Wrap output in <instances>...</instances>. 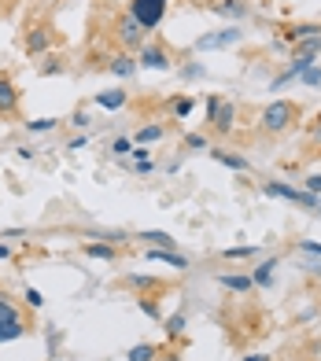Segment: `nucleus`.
Wrapping results in <instances>:
<instances>
[{"label":"nucleus","instance_id":"nucleus-1","mask_svg":"<svg viewBox=\"0 0 321 361\" xmlns=\"http://www.w3.org/2000/svg\"><path fill=\"white\" fill-rule=\"evenodd\" d=\"M296 122H299V104H292V100H274V104H266V111H262V129L269 137L288 133Z\"/></svg>","mask_w":321,"mask_h":361},{"label":"nucleus","instance_id":"nucleus-2","mask_svg":"<svg viewBox=\"0 0 321 361\" xmlns=\"http://www.w3.org/2000/svg\"><path fill=\"white\" fill-rule=\"evenodd\" d=\"M262 192L269 195V200H288V203L307 207V210H317L321 207V195H314L307 188H296V185H288V180H266Z\"/></svg>","mask_w":321,"mask_h":361},{"label":"nucleus","instance_id":"nucleus-3","mask_svg":"<svg viewBox=\"0 0 321 361\" xmlns=\"http://www.w3.org/2000/svg\"><path fill=\"white\" fill-rule=\"evenodd\" d=\"M166 4H170V0H130V15L137 19V26L144 30V34H152V30L163 26Z\"/></svg>","mask_w":321,"mask_h":361},{"label":"nucleus","instance_id":"nucleus-4","mask_svg":"<svg viewBox=\"0 0 321 361\" xmlns=\"http://www.w3.org/2000/svg\"><path fill=\"white\" fill-rule=\"evenodd\" d=\"M244 41V34H240V26L233 23V26H226V30H214V34H203V37H196V52H222V48H233V44H240Z\"/></svg>","mask_w":321,"mask_h":361},{"label":"nucleus","instance_id":"nucleus-5","mask_svg":"<svg viewBox=\"0 0 321 361\" xmlns=\"http://www.w3.org/2000/svg\"><path fill=\"white\" fill-rule=\"evenodd\" d=\"M137 67H144V71H170L174 59H170V52L159 41H144L137 48Z\"/></svg>","mask_w":321,"mask_h":361},{"label":"nucleus","instance_id":"nucleus-6","mask_svg":"<svg viewBox=\"0 0 321 361\" xmlns=\"http://www.w3.org/2000/svg\"><path fill=\"white\" fill-rule=\"evenodd\" d=\"M52 41H56L52 26H48V23H37V26H30V30H26L23 48H26V56H44L48 48H52Z\"/></svg>","mask_w":321,"mask_h":361},{"label":"nucleus","instance_id":"nucleus-7","mask_svg":"<svg viewBox=\"0 0 321 361\" xmlns=\"http://www.w3.org/2000/svg\"><path fill=\"white\" fill-rule=\"evenodd\" d=\"M115 37H119V44H122V48H140V44H144V30L137 26V19H133L130 11L119 15V23H115Z\"/></svg>","mask_w":321,"mask_h":361},{"label":"nucleus","instance_id":"nucleus-8","mask_svg":"<svg viewBox=\"0 0 321 361\" xmlns=\"http://www.w3.org/2000/svg\"><path fill=\"white\" fill-rule=\"evenodd\" d=\"M19 100H23L19 85L8 74H0V118H15L19 114Z\"/></svg>","mask_w":321,"mask_h":361},{"label":"nucleus","instance_id":"nucleus-9","mask_svg":"<svg viewBox=\"0 0 321 361\" xmlns=\"http://www.w3.org/2000/svg\"><path fill=\"white\" fill-rule=\"evenodd\" d=\"M207 8H211L214 15H222V19H233L236 26L244 23L248 15H251V8H248V0H211V4H207Z\"/></svg>","mask_w":321,"mask_h":361},{"label":"nucleus","instance_id":"nucleus-10","mask_svg":"<svg viewBox=\"0 0 321 361\" xmlns=\"http://www.w3.org/2000/svg\"><path fill=\"white\" fill-rule=\"evenodd\" d=\"M211 129L218 137H229L233 129H236V104H229V100H222V107H218V114L211 118Z\"/></svg>","mask_w":321,"mask_h":361},{"label":"nucleus","instance_id":"nucleus-11","mask_svg":"<svg viewBox=\"0 0 321 361\" xmlns=\"http://www.w3.org/2000/svg\"><path fill=\"white\" fill-rule=\"evenodd\" d=\"M207 152H211L214 162H222V166H229V170H236V173H248V170H251V162L240 155V152H229V147H207Z\"/></svg>","mask_w":321,"mask_h":361},{"label":"nucleus","instance_id":"nucleus-12","mask_svg":"<svg viewBox=\"0 0 321 361\" xmlns=\"http://www.w3.org/2000/svg\"><path fill=\"white\" fill-rule=\"evenodd\" d=\"M281 266V258L277 255H269L266 262H259V266L251 269V281H255V288H269L274 284V269Z\"/></svg>","mask_w":321,"mask_h":361},{"label":"nucleus","instance_id":"nucleus-13","mask_svg":"<svg viewBox=\"0 0 321 361\" xmlns=\"http://www.w3.org/2000/svg\"><path fill=\"white\" fill-rule=\"evenodd\" d=\"M137 240L144 243V247L174 251V236H170V233H163V228H144V233H137Z\"/></svg>","mask_w":321,"mask_h":361},{"label":"nucleus","instance_id":"nucleus-14","mask_svg":"<svg viewBox=\"0 0 321 361\" xmlns=\"http://www.w3.org/2000/svg\"><path fill=\"white\" fill-rule=\"evenodd\" d=\"M218 284L226 288V291H236V295H248V291L255 288L251 273H222V276H218Z\"/></svg>","mask_w":321,"mask_h":361},{"label":"nucleus","instance_id":"nucleus-15","mask_svg":"<svg viewBox=\"0 0 321 361\" xmlns=\"http://www.w3.org/2000/svg\"><path fill=\"white\" fill-rule=\"evenodd\" d=\"M317 34H321V23H292V26H284V41H288V44L317 37Z\"/></svg>","mask_w":321,"mask_h":361},{"label":"nucleus","instance_id":"nucleus-16","mask_svg":"<svg viewBox=\"0 0 321 361\" xmlns=\"http://www.w3.org/2000/svg\"><path fill=\"white\" fill-rule=\"evenodd\" d=\"M126 104H130V92H122V89L96 92V107H104V111H122Z\"/></svg>","mask_w":321,"mask_h":361},{"label":"nucleus","instance_id":"nucleus-17","mask_svg":"<svg viewBox=\"0 0 321 361\" xmlns=\"http://www.w3.org/2000/svg\"><path fill=\"white\" fill-rule=\"evenodd\" d=\"M107 71L115 74V78H133L140 67H137V59L133 56H126V52H119V56H111V63H107Z\"/></svg>","mask_w":321,"mask_h":361},{"label":"nucleus","instance_id":"nucleus-18","mask_svg":"<svg viewBox=\"0 0 321 361\" xmlns=\"http://www.w3.org/2000/svg\"><path fill=\"white\" fill-rule=\"evenodd\" d=\"M159 357H163L159 343H137V347H130V354H126V361H159Z\"/></svg>","mask_w":321,"mask_h":361},{"label":"nucleus","instance_id":"nucleus-19","mask_svg":"<svg viewBox=\"0 0 321 361\" xmlns=\"http://www.w3.org/2000/svg\"><path fill=\"white\" fill-rule=\"evenodd\" d=\"M148 258L152 262H166V266H174V269H188V258L185 255H178V251H159V247H148Z\"/></svg>","mask_w":321,"mask_h":361},{"label":"nucleus","instance_id":"nucleus-20","mask_svg":"<svg viewBox=\"0 0 321 361\" xmlns=\"http://www.w3.org/2000/svg\"><path fill=\"white\" fill-rule=\"evenodd\" d=\"M166 137V129L159 126V122H152V126H140L137 129V137H133V144H140V147H148V144H159Z\"/></svg>","mask_w":321,"mask_h":361},{"label":"nucleus","instance_id":"nucleus-21","mask_svg":"<svg viewBox=\"0 0 321 361\" xmlns=\"http://www.w3.org/2000/svg\"><path fill=\"white\" fill-rule=\"evenodd\" d=\"M126 288H133V291H144V295H148V291L159 288V281H155L152 273H130V276H126Z\"/></svg>","mask_w":321,"mask_h":361},{"label":"nucleus","instance_id":"nucleus-22","mask_svg":"<svg viewBox=\"0 0 321 361\" xmlns=\"http://www.w3.org/2000/svg\"><path fill=\"white\" fill-rule=\"evenodd\" d=\"M82 255H85V258H100V262H115V258H119V251L111 247V243H85Z\"/></svg>","mask_w":321,"mask_h":361},{"label":"nucleus","instance_id":"nucleus-23","mask_svg":"<svg viewBox=\"0 0 321 361\" xmlns=\"http://www.w3.org/2000/svg\"><path fill=\"white\" fill-rule=\"evenodd\" d=\"M292 56L317 59V56H321V34H317V37H307V41H296V44H292Z\"/></svg>","mask_w":321,"mask_h":361},{"label":"nucleus","instance_id":"nucleus-24","mask_svg":"<svg viewBox=\"0 0 321 361\" xmlns=\"http://www.w3.org/2000/svg\"><path fill=\"white\" fill-rule=\"evenodd\" d=\"M15 321H23V314H19V306H15L4 291H0V324H15Z\"/></svg>","mask_w":321,"mask_h":361},{"label":"nucleus","instance_id":"nucleus-25","mask_svg":"<svg viewBox=\"0 0 321 361\" xmlns=\"http://www.w3.org/2000/svg\"><path fill=\"white\" fill-rule=\"evenodd\" d=\"M255 255H259V247H251V243H240V247L222 251V258H229V262H244V258H255Z\"/></svg>","mask_w":321,"mask_h":361},{"label":"nucleus","instance_id":"nucleus-26","mask_svg":"<svg viewBox=\"0 0 321 361\" xmlns=\"http://www.w3.org/2000/svg\"><path fill=\"white\" fill-rule=\"evenodd\" d=\"M192 107H196L192 96H178V100H170V114H174V118H188Z\"/></svg>","mask_w":321,"mask_h":361},{"label":"nucleus","instance_id":"nucleus-27","mask_svg":"<svg viewBox=\"0 0 321 361\" xmlns=\"http://www.w3.org/2000/svg\"><path fill=\"white\" fill-rule=\"evenodd\" d=\"M185 314H174V317H163V328H166V336L170 339H178V336H185Z\"/></svg>","mask_w":321,"mask_h":361},{"label":"nucleus","instance_id":"nucleus-28","mask_svg":"<svg viewBox=\"0 0 321 361\" xmlns=\"http://www.w3.org/2000/svg\"><path fill=\"white\" fill-rule=\"evenodd\" d=\"M137 310H140L144 317H152V321H163V310H159V302H155V299H148V295H140Z\"/></svg>","mask_w":321,"mask_h":361},{"label":"nucleus","instance_id":"nucleus-29","mask_svg":"<svg viewBox=\"0 0 321 361\" xmlns=\"http://www.w3.org/2000/svg\"><path fill=\"white\" fill-rule=\"evenodd\" d=\"M26 336V324L15 321V324H0V343H11V339H23Z\"/></svg>","mask_w":321,"mask_h":361},{"label":"nucleus","instance_id":"nucleus-30","mask_svg":"<svg viewBox=\"0 0 321 361\" xmlns=\"http://www.w3.org/2000/svg\"><path fill=\"white\" fill-rule=\"evenodd\" d=\"M56 126L59 118H34V122H26V133H52Z\"/></svg>","mask_w":321,"mask_h":361},{"label":"nucleus","instance_id":"nucleus-31","mask_svg":"<svg viewBox=\"0 0 321 361\" xmlns=\"http://www.w3.org/2000/svg\"><path fill=\"white\" fill-rule=\"evenodd\" d=\"M130 152H133V140L130 137H115V140H111V155H115V159L130 155Z\"/></svg>","mask_w":321,"mask_h":361},{"label":"nucleus","instance_id":"nucleus-32","mask_svg":"<svg viewBox=\"0 0 321 361\" xmlns=\"http://www.w3.org/2000/svg\"><path fill=\"white\" fill-rule=\"evenodd\" d=\"M178 74H181L185 81H196V78H203V74H207V67H203V63H185V67H181Z\"/></svg>","mask_w":321,"mask_h":361},{"label":"nucleus","instance_id":"nucleus-33","mask_svg":"<svg viewBox=\"0 0 321 361\" xmlns=\"http://www.w3.org/2000/svg\"><path fill=\"white\" fill-rule=\"evenodd\" d=\"M23 302H26L30 310H41V306H44V295H41L37 288H26V291H23Z\"/></svg>","mask_w":321,"mask_h":361},{"label":"nucleus","instance_id":"nucleus-34","mask_svg":"<svg viewBox=\"0 0 321 361\" xmlns=\"http://www.w3.org/2000/svg\"><path fill=\"white\" fill-rule=\"evenodd\" d=\"M185 147H188V152H203L207 137H203V133H185Z\"/></svg>","mask_w":321,"mask_h":361},{"label":"nucleus","instance_id":"nucleus-35","mask_svg":"<svg viewBox=\"0 0 321 361\" xmlns=\"http://www.w3.org/2000/svg\"><path fill=\"white\" fill-rule=\"evenodd\" d=\"M299 81H303V85H310V89H321V67H310Z\"/></svg>","mask_w":321,"mask_h":361},{"label":"nucleus","instance_id":"nucleus-36","mask_svg":"<svg viewBox=\"0 0 321 361\" xmlns=\"http://www.w3.org/2000/svg\"><path fill=\"white\" fill-rule=\"evenodd\" d=\"M296 247H299L303 255H310V258H321V243H314V240H299Z\"/></svg>","mask_w":321,"mask_h":361},{"label":"nucleus","instance_id":"nucleus-37","mask_svg":"<svg viewBox=\"0 0 321 361\" xmlns=\"http://www.w3.org/2000/svg\"><path fill=\"white\" fill-rule=\"evenodd\" d=\"M133 173H140V177L155 173V162H152V159H140V162H133Z\"/></svg>","mask_w":321,"mask_h":361},{"label":"nucleus","instance_id":"nucleus-38","mask_svg":"<svg viewBox=\"0 0 321 361\" xmlns=\"http://www.w3.org/2000/svg\"><path fill=\"white\" fill-rule=\"evenodd\" d=\"M89 122H92V118H89L85 111H74V114H71V126H74V129H85Z\"/></svg>","mask_w":321,"mask_h":361},{"label":"nucleus","instance_id":"nucleus-39","mask_svg":"<svg viewBox=\"0 0 321 361\" xmlns=\"http://www.w3.org/2000/svg\"><path fill=\"white\" fill-rule=\"evenodd\" d=\"M218 107H222V96H207V122L218 114Z\"/></svg>","mask_w":321,"mask_h":361},{"label":"nucleus","instance_id":"nucleus-40","mask_svg":"<svg viewBox=\"0 0 321 361\" xmlns=\"http://www.w3.org/2000/svg\"><path fill=\"white\" fill-rule=\"evenodd\" d=\"M15 155H19V159H37V147H30V144H23V147H15Z\"/></svg>","mask_w":321,"mask_h":361},{"label":"nucleus","instance_id":"nucleus-41","mask_svg":"<svg viewBox=\"0 0 321 361\" xmlns=\"http://www.w3.org/2000/svg\"><path fill=\"white\" fill-rule=\"evenodd\" d=\"M307 192L321 195V173H310V177H307Z\"/></svg>","mask_w":321,"mask_h":361},{"label":"nucleus","instance_id":"nucleus-42","mask_svg":"<svg viewBox=\"0 0 321 361\" xmlns=\"http://www.w3.org/2000/svg\"><path fill=\"white\" fill-rule=\"evenodd\" d=\"M56 71H63V63H59V59H48L44 67H41V74H56Z\"/></svg>","mask_w":321,"mask_h":361},{"label":"nucleus","instance_id":"nucleus-43","mask_svg":"<svg viewBox=\"0 0 321 361\" xmlns=\"http://www.w3.org/2000/svg\"><path fill=\"white\" fill-rule=\"evenodd\" d=\"M130 155H133L137 162H140V159H152V155H148V147H140V144H133V152H130Z\"/></svg>","mask_w":321,"mask_h":361},{"label":"nucleus","instance_id":"nucleus-44","mask_svg":"<svg viewBox=\"0 0 321 361\" xmlns=\"http://www.w3.org/2000/svg\"><path fill=\"white\" fill-rule=\"evenodd\" d=\"M26 228H4V233H0V240H15V236H23Z\"/></svg>","mask_w":321,"mask_h":361},{"label":"nucleus","instance_id":"nucleus-45","mask_svg":"<svg viewBox=\"0 0 321 361\" xmlns=\"http://www.w3.org/2000/svg\"><path fill=\"white\" fill-rule=\"evenodd\" d=\"M85 144H89V137H74L71 140V152H78V147H85Z\"/></svg>","mask_w":321,"mask_h":361},{"label":"nucleus","instance_id":"nucleus-46","mask_svg":"<svg viewBox=\"0 0 321 361\" xmlns=\"http://www.w3.org/2000/svg\"><path fill=\"white\" fill-rule=\"evenodd\" d=\"M310 133H314V140H317V144H321V114H317V122H314V126H310Z\"/></svg>","mask_w":321,"mask_h":361},{"label":"nucleus","instance_id":"nucleus-47","mask_svg":"<svg viewBox=\"0 0 321 361\" xmlns=\"http://www.w3.org/2000/svg\"><path fill=\"white\" fill-rule=\"evenodd\" d=\"M307 269H310L314 276H321V262H307Z\"/></svg>","mask_w":321,"mask_h":361},{"label":"nucleus","instance_id":"nucleus-48","mask_svg":"<svg viewBox=\"0 0 321 361\" xmlns=\"http://www.w3.org/2000/svg\"><path fill=\"white\" fill-rule=\"evenodd\" d=\"M0 258H11V247H8V243H0Z\"/></svg>","mask_w":321,"mask_h":361},{"label":"nucleus","instance_id":"nucleus-49","mask_svg":"<svg viewBox=\"0 0 321 361\" xmlns=\"http://www.w3.org/2000/svg\"><path fill=\"white\" fill-rule=\"evenodd\" d=\"M166 361H181V357H178V354H170V357H166Z\"/></svg>","mask_w":321,"mask_h":361},{"label":"nucleus","instance_id":"nucleus-50","mask_svg":"<svg viewBox=\"0 0 321 361\" xmlns=\"http://www.w3.org/2000/svg\"><path fill=\"white\" fill-rule=\"evenodd\" d=\"M314 214H317V218H321V207H317V210H314Z\"/></svg>","mask_w":321,"mask_h":361}]
</instances>
